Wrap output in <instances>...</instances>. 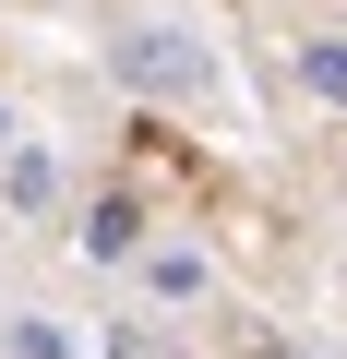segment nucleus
<instances>
[{
	"mask_svg": "<svg viewBox=\"0 0 347 359\" xmlns=\"http://www.w3.org/2000/svg\"><path fill=\"white\" fill-rule=\"evenodd\" d=\"M13 204H25V216H48V204H60V156H36V144L13 156Z\"/></svg>",
	"mask_w": 347,
	"mask_h": 359,
	"instance_id": "nucleus-4",
	"label": "nucleus"
},
{
	"mask_svg": "<svg viewBox=\"0 0 347 359\" xmlns=\"http://www.w3.org/2000/svg\"><path fill=\"white\" fill-rule=\"evenodd\" d=\"M13 359H72V335H60L48 311H25V323H13Z\"/></svg>",
	"mask_w": 347,
	"mask_h": 359,
	"instance_id": "nucleus-6",
	"label": "nucleus"
},
{
	"mask_svg": "<svg viewBox=\"0 0 347 359\" xmlns=\"http://www.w3.org/2000/svg\"><path fill=\"white\" fill-rule=\"evenodd\" d=\"M299 84H311V96H335V108H347V48H335V36H311V48H299Z\"/></svg>",
	"mask_w": 347,
	"mask_h": 359,
	"instance_id": "nucleus-5",
	"label": "nucleus"
},
{
	"mask_svg": "<svg viewBox=\"0 0 347 359\" xmlns=\"http://www.w3.org/2000/svg\"><path fill=\"white\" fill-rule=\"evenodd\" d=\"M144 299H156V311H204V299H216V264H204L192 240H144Z\"/></svg>",
	"mask_w": 347,
	"mask_h": 359,
	"instance_id": "nucleus-2",
	"label": "nucleus"
},
{
	"mask_svg": "<svg viewBox=\"0 0 347 359\" xmlns=\"http://www.w3.org/2000/svg\"><path fill=\"white\" fill-rule=\"evenodd\" d=\"M84 264H144V204H132V192H96V216H84Z\"/></svg>",
	"mask_w": 347,
	"mask_h": 359,
	"instance_id": "nucleus-3",
	"label": "nucleus"
},
{
	"mask_svg": "<svg viewBox=\"0 0 347 359\" xmlns=\"http://www.w3.org/2000/svg\"><path fill=\"white\" fill-rule=\"evenodd\" d=\"M0 144H13V108H0Z\"/></svg>",
	"mask_w": 347,
	"mask_h": 359,
	"instance_id": "nucleus-7",
	"label": "nucleus"
},
{
	"mask_svg": "<svg viewBox=\"0 0 347 359\" xmlns=\"http://www.w3.org/2000/svg\"><path fill=\"white\" fill-rule=\"evenodd\" d=\"M120 84H144V96H204V84H216V48L180 36V25H132V36H120Z\"/></svg>",
	"mask_w": 347,
	"mask_h": 359,
	"instance_id": "nucleus-1",
	"label": "nucleus"
}]
</instances>
